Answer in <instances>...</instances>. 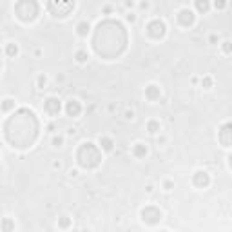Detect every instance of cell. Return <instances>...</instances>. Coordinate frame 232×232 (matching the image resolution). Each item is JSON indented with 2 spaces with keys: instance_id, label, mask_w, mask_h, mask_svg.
<instances>
[{
  "instance_id": "1",
  "label": "cell",
  "mask_w": 232,
  "mask_h": 232,
  "mask_svg": "<svg viewBox=\"0 0 232 232\" xmlns=\"http://www.w3.org/2000/svg\"><path fill=\"white\" fill-rule=\"evenodd\" d=\"M38 83L40 87H45V76H38Z\"/></svg>"
}]
</instances>
